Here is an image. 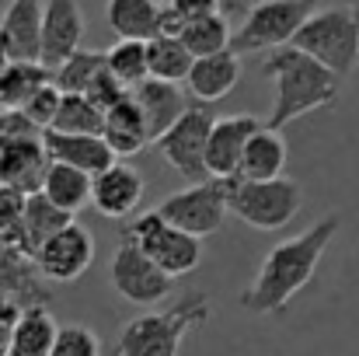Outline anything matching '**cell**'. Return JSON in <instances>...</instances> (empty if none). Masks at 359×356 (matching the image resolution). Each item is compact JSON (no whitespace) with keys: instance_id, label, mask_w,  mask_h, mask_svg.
<instances>
[{"instance_id":"obj_1","label":"cell","mask_w":359,"mask_h":356,"mask_svg":"<svg viewBox=\"0 0 359 356\" xmlns=\"http://www.w3.org/2000/svg\"><path fill=\"white\" fill-rule=\"evenodd\" d=\"M342 217L328 213L318 224H311L307 231H300L297 237H286L279 244L269 248V255L262 258L251 286L241 294V308L251 315H279L286 311V304L314 279L321 255L328 251L332 237L339 235Z\"/></svg>"},{"instance_id":"obj_2","label":"cell","mask_w":359,"mask_h":356,"mask_svg":"<svg viewBox=\"0 0 359 356\" xmlns=\"http://www.w3.org/2000/svg\"><path fill=\"white\" fill-rule=\"evenodd\" d=\"M262 74L276 88L272 116L265 122L272 129H283L307 112L328 109L339 98V74L328 70L325 63H318L311 53H304L297 46L269 49L265 60H262Z\"/></svg>"},{"instance_id":"obj_3","label":"cell","mask_w":359,"mask_h":356,"mask_svg":"<svg viewBox=\"0 0 359 356\" xmlns=\"http://www.w3.org/2000/svg\"><path fill=\"white\" fill-rule=\"evenodd\" d=\"M213 304L206 294H185L164 311H147L119 332L116 356H178L185 336L210 318Z\"/></svg>"},{"instance_id":"obj_4","label":"cell","mask_w":359,"mask_h":356,"mask_svg":"<svg viewBox=\"0 0 359 356\" xmlns=\"http://www.w3.org/2000/svg\"><path fill=\"white\" fill-rule=\"evenodd\" d=\"M290 46L311 53L339 77H349L353 70H359V4L353 0L314 11Z\"/></svg>"},{"instance_id":"obj_5","label":"cell","mask_w":359,"mask_h":356,"mask_svg":"<svg viewBox=\"0 0 359 356\" xmlns=\"http://www.w3.org/2000/svg\"><path fill=\"white\" fill-rule=\"evenodd\" d=\"M304 203L300 182L279 178H231V213L255 231H283Z\"/></svg>"},{"instance_id":"obj_6","label":"cell","mask_w":359,"mask_h":356,"mask_svg":"<svg viewBox=\"0 0 359 356\" xmlns=\"http://www.w3.org/2000/svg\"><path fill=\"white\" fill-rule=\"evenodd\" d=\"M314 11L318 0H258L244 7V21L231 39V49L238 56H248V53H269L290 46Z\"/></svg>"},{"instance_id":"obj_7","label":"cell","mask_w":359,"mask_h":356,"mask_svg":"<svg viewBox=\"0 0 359 356\" xmlns=\"http://www.w3.org/2000/svg\"><path fill=\"white\" fill-rule=\"evenodd\" d=\"M122 235L133 237V241H136L164 272H171L175 279L196 272V265L203 262V237L175 228L168 217H161L157 206L147 210V213H140L136 220H129V228H126Z\"/></svg>"},{"instance_id":"obj_8","label":"cell","mask_w":359,"mask_h":356,"mask_svg":"<svg viewBox=\"0 0 359 356\" xmlns=\"http://www.w3.org/2000/svg\"><path fill=\"white\" fill-rule=\"evenodd\" d=\"M157 210H161V217H168L175 228H182L189 235H217L227 224V213H231V178L192 182L189 189L171 192L168 199H161Z\"/></svg>"},{"instance_id":"obj_9","label":"cell","mask_w":359,"mask_h":356,"mask_svg":"<svg viewBox=\"0 0 359 356\" xmlns=\"http://www.w3.org/2000/svg\"><path fill=\"white\" fill-rule=\"evenodd\" d=\"M213 122H217L213 105L192 102L189 112L157 140V150H161L164 164H171L185 182H206L210 178V171H206V143H210Z\"/></svg>"},{"instance_id":"obj_10","label":"cell","mask_w":359,"mask_h":356,"mask_svg":"<svg viewBox=\"0 0 359 356\" xmlns=\"http://www.w3.org/2000/svg\"><path fill=\"white\" fill-rule=\"evenodd\" d=\"M109 279H112V286H116V294L122 301L140 304V308L161 304L175 290V276L164 272L129 235H122V241L116 244V255H112V265H109Z\"/></svg>"},{"instance_id":"obj_11","label":"cell","mask_w":359,"mask_h":356,"mask_svg":"<svg viewBox=\"0 0 359 356\" xmlns=\"http://www.w3.org/2000/svg\"><path fill=\"white\" fill-rule=\"evenodd\" d=\"M35 262H39V272L49 283H74L95 262V237L84 224L70 220L63 231H56L35 251Z\"/></svg>"},{"instance_id":"obj_12","label":"cell","mask_w":359,"mask_h":356,"mask_svg":"<svg viewBox=\"0 0 359 356\" xmlns=\"http://www.w3.org/2000/svg\"><path fill=\"white\" fill-rule=\"evenodd\" d=\"M84 42V11L81 0H46L42 14V63L56 70Z\"/></svg>"},{"instance_id":"obj_13","label":"cell","mask_w":359,"mask_h":356,"mask_svg":"<svg viewBox=\"0 0 359 356\" xmlns=\"http://www.w3.org/2000/svg\"><path fill=\"white\" fill-rule=\"evenodd\" d=\"M140 203H143V175H140L133 164L116 161V164H109L105 171L95 175L91 206H95L102 217L129 220L133 210H140Z\"/></svg>"},{"instance_id":"obj_14","label":"cell","mask_w":359,"mask_h":356,"mask_svg":"<svg viewBox=\"0 0 359 356\" xmlns=\"http://www.w3.org/2000/svg\"><path fill=\"white\" fill-rule=\"evenodd\" d=\"M258 126L262 122L255 116H224L213 122V133H210V143H206V171H210V178H238L248 140L255 136Z\"/></svg>"},{"instance_id":"obj_15","label":"cell","mask_w":359,"mask_h":356,"mask_svg":"<svg viewBox=\"0 0 359 356\" xmlns=\"http://www.w3.org/2000/svg\"><path fill=\"white\" fill-rule=\"evenodd\" d=\"M49 164H53V157H49L42 136L0 143V182L4 185H14L21 192H39Z\"/></svg>"},{"instance_id":"obj_16","label":"cell","mask_w":359,"mask_h":356,"mask_svg":"<svg viewBox=\"0 0 359 356\" xmlns=\"http://www.w3.org/2000/svg\"><path fill=\"white\" fill-rule=\"evenodd\" d=\"M0 297H14L21 304H49V286L39 272V262L7 237H0Z\"/></svg>"},{"instance_id":"obj_17","label":"cell","mask_w":359,"mask_h":356,"mask_svg":"<svg viewBox=\"0 0 359 356\" xmlns=\"http://www.w3.org/2000/svg\"><path fill=\"white\" fill-rule=\"evenodd\" d=\"M42 0H7L0 14V39L11 49V60H42Z\"/></svg>"},{"instance_id":"obj_18","label":"cell","mask_w":359,"mask_h":356,"mask_svg":"<svg viewBox=\"0 0 359 356\" xmlns=\"http://www.w3.org/2000/svg\"><path fill=\"white\" fill-rule=\"evenodd\" d=\"M46 150L53 161L74 164L88 175L105 171L109 164H116V150L109 147V140L102 133H60V129H46Z\"/></svg>"},{"instance_id":"obj_19","label":"cell","mask_w":359,"mask_h":356,"mask_svg":"<svg viewBox=\"0 0 359 356\" xmlns=\"http://www.w3.org/2000/svg\"><path fill=\"white\" fill-rule=\"evenodd\" d=\"M241 81V56L234 49H224V53H213V56H199L189 70V95L196 102H206V105H217L220 98H227Z\"/></svg>"},{"instance_id":"obj_20","label":"cell","mask_w":359,"mask_h":356,"mask_svg":"<svg viewBox=\"0 0 359 356\" xmlns=\"http://www.w3.org/2000/svg\"><path fill=\"white\" fill-rule=\"evenodd\" d=\"M133 95H136V102H140V109H143V116H147V126H150V140L157 143L178 119L189 112V95L178 88V84H171V81H157V77H147L143 84H136L133 88Z\"/></svg>"},{"instance_id":"obj_21","label":"cell","mask_w":359,"mask_h":356,"mask_svg":"<svg viewBox=\"0 0 359 356\" xmlns=\"http://www.w3.org/2000/svg\"><path fill=\"white\" fill-rule=\"evenodd\" d=\"M102 136L109 140V147L116 150V157H133V154H140L147 143H154V140H150L147 116H143V109H140V102H136L133 91L105 112V133H102Z\"/></svg>"},{"instance_id":"obj_22","label":"cell","mask_w":359,"mask_h":356,"mask_svg":"<svg viewBox=\"0 0 359 356\" xmlns=\"http://www.w3.org/2000/svg\"><path fill=\"white\" fill-rule=\"evenodd\" d=\"M105 21L119 39L150 42V39L164 35V4H157V0H109Z\"/></svg>"},{"instance_id":"obj_23","label":"cell","mask_w":359,"mask_h":356,"mask_svg":"<svg viewBox=\"0 0 359 356\" xmlns=\"http://www.w3.org/2000/svg\"><path fill=\"white\" fill-rule=\"evenodd\" d=\"M60 336L56 318L49 315V304H25L21 318L14 325V343H11V356H53Z\"/></svg>"},{"instance_id":"obj_24","label":"cell","mask_w":359,"mask_h":356,"mask_svg":"<svg viewBox=\"0 0 359 356\" xmlns=\"http://www.w3.org/2000/svg\"><path fill=\"white\" fill-rule=\"evenodd\" d=\"M286 157H290V147H286L283 133L272 126H258L255 136L248 140V150L241 161V178H255V182L279 178L286 168Z\"/></svg>"},{"instance_id":"obj_25","label":"cell","mask_w":359,"mask_h":356,"mask_svg":"<svg viewBox=\"0 0 359 356\" xmlns=\"http://www.w3.org/2000/svg\"><path fill=\"white\" fill-rule=\"evenodd\" d=\"M91 185H95V175L74 168V164H63V161H53L49 171H46V182H42V192L67 213H81L84 206H91Z\"/></svg>"},{"instance_id":"obj_26","label":"cell","mask_w":359,"mask_h":356,"mask_svg":"<svg viewBox=\"0 0 359 356\" xmlns=\"http://www.w3.org/2000/svg\"><path fill=\"white\" fill-rule=\"evenodd\" d=\"M53 81V70L42 60H11V67L0 74V102L7 109H25L28 98Z\"/></svg>"},{"instance_id":"obj_27","label":"cell","mask_w":359,"mask_h":356,"mask_svg":"<svg viewBox=\"0 0 359 356\" xmlns=\"http://www.w3.org/2000/svg\"><path fill=\"white\" fill-rule=\"evenodd\" d=\"M70 220H74V213L60 210L42 189L32 192V196H28V213H25V251L35 258V251L56 235V231H63Z\"/></svg>"},{"instance_id":"obj_28","label":"cell","mask_w":359,"mask_h":356,"mask_svg":"<svg viewBox=\"0 0 359 356\" xmlns=\"http://www.w3.org/2000/svg\"><path fill=\"white\" fill-rule=\"evenodd\" d=\"M147 56H150V77L157 81H171V84H185L189 70L196 63V56L189 53V46L178 35H157L147 42Z\"/></svg>"},{"instance_id":"obj_29","label":"cell","mask_w":359,"mask_h":356,"mask_svg":"<svg viewBox=\"0 0 359 356\" xmlns=\"http://www.w3.org/2000/svg\"><path fill=\"white\" fill-rule=\"evenodd\" d=\"M102 70H105V49H84L81 46L74 56H67L53 70V81L63 95H84Z\"/></svg>"},{"instance_id":"obj_30","label":"cell","mask_w":359,"mask_h":356,"mask_svg":"<svg viewBox=\"0 0 359 356\" xmlns=\"http://www.w3.org/2000/svg\"><path fill=\"white\" fill-rule=\"evenodd\" d=\"M178 39L189 46V53L199 60V56H213V53H224L231 49V39L234 32L227 28V18L224 14H206V18H196V21H185Z\"/></svg>"},{"instance_id":"obj_31","label":"cell","mask_w":359,"mask_h":356,"mask_svg":"<svg viewBox=\"0 0 359 356\" xmlns=\"http://www.w3.org/2000/svg\"><path fill=\"white\" fill-rule=\"evenodd\" d=\"M105 67L133 91L136 84H143V81L150 77L147 42H140V39H122L116 46H109V49H105Z\"/></svg>"},{"instance_id":"obj_32","label":"cell","mask_w":359,"mask_h":356,"mask_svg":"<svg viewBox=\"0 0 359 356\" xmlns=\"http://www.w3.org/2000/svg\"><path fill=\"white\" fill-rule=\"evenodd\" d=\"M49 129L60 133H105V112L88 95H63V105Z\"/></svg>"},{"instance_id":"obj_33","label":"cell","mask_w":359,"mask_h":356,"mask_svg":"<svg viewBox=\"0 0 359 356\" xmlns=\"http://www.w3.org/2000/svg\"><path fill=\"white\" fill-rule=\"evenodd\" d=\"M28 196H32V192H21V189L0 182V237H7V241H14V244H21V248H25Z\"/></svg>"},{"instance_id":"obj_34","label":"cell","mask_w":359,"mask_h":356,"mask_svg":"<svg viewBox=\"0 0 359 356\" xmlns=\"http://www.w3.org/2000/svg\"><path fill=\"white\" fill-rule=\"evenodd\" d=\"M220 7H224V0H171V4H164V35H178L185 21L220 14Z\"/></svg>"},{"instance_id":"obj_35","label":"cell","mask_w":359,"mask_h":356,"mask_svg":"<svg viewBox=\"0 0 359 356\" xmlns=\"http://www.w3.org/2000/svg\"><path fill=\"white\" fill-rule=\"evenodd\" d=\"M53 356H102V339L88 325H63L56 336Z\"/></svg>"},{"instance_id":"obj_36","label":"cell","mask_w":359,"mask_h":356,"mask_svg":"<svg viewBox=\"0 0 359 356\" xmlns=\"http://www.w3.org/2000/svg\"><path fill=\"white\" fill-rule=\"evenodd\" d=\"M60 105H63V91L56 88V81H49V84H42L32 98H28V105H25V112L35 119L42 129H49L53 122H56V112H60Z\"/></svg>"},{"instance_id":"obj_37","label":"cell","mask_w":359,"mask_h":356,"mask_svg":"<svg viewBox=\"0 0 359 356\" xmlns=\"http://www.w3.org/2000/svg\"><path fill=\"white\" fill-rule=\"evenodd\" d=\"M84 95H88V98H91V102H95V105H98L102 112H109V109H112L116 102H122V98L129 95V88H126L119 77H116V74H112V70L105 67V70H102V74L95 77V84H91V88L84 91Z\"/></svg>"},{"instance_id":"obj_38","label":"cell","mask_w":359,"mask_h":356,"mask_svg":"<svg viewBox=\"0 0 359 356\" xmlns=\"http://www.w3.org/2000/svg\"><path fill=\"white\" fill-rule=\"evenodd\" d=\"M21 301L14 297H0V356H11V343H14V325L21 318Z\"/></svg>"},{"instance_id":"obj_39","label":"cell","mask_w":359,"mask_h":356,"mask_svg":"<svg viewBox=\"0 0 359 356\" xmlns=\"http://www.w3.org/2000/svg\"><path fill=\"white\" fill-rule=\"evenodd\" d=\"M7 67H11V49H7V42L0 39V74H4Z\"/></svg>"},{"instance_id":"obj_40","label":"cell","mask_w":359,"mask_h":356,"mask_svg":"<svg viewBox=\"0 0 359 356\" xmlns=\"http://www.w3.org/2000/svg\"><path fill=\"white\" fill-rule=\"evenodd\" d=\"M4 112H7V105H4V102H0V119H4Z\"/></svg>"},{"instance_id":"obj_41","label":"cell","mask_w":359,"mask_h":356,"mask_svg":"<svg viewBox=\"0 0 359 356\" xmlns=\"http://www.w3.org/2000/svg\"><path fill=\"white\" fill-rule=\"evenodd\" d=\"M157 4H171V0H157Z\"/></svg>"},{"instance_id":"obj_42","label":"cell","mask_w":359,"mask_h":356,"mask_svg":"<svg viewBox=\"0 0 359 356\" xmlns=\"http://www.w3.org/2000/svg\"><path fill=\"white\" fill-rule=\"evenodd\" d=\"M356 4H359V0H356Z\"/></svg>"}]
</instances>
